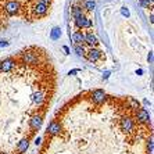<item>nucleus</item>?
Returning a JSON list of instances; mask_svg holds the SVG:
<instances>
[{
    "label": "nucleus",
    "instance_id": "2",
    "mask_svg": "<svg viewBox=\"0 0 154 154\" xmlns=\"http://www.w3.org/2000/svg\"><path fill=\"white\" fill-rule=\"evenodd\" d=\"M49 50L31 45L0 58V154H26L57 92Z\"/></svg>",
    "mask_w": 154,
    "mask_h": 154
},
{
    "label": "nucleus",
    "instance_id": "3",
    "mask_svg": "<svg viewBox=\"0 0 154 154\" xmlns=\"http://www.w3.org/2000/svg\"><path fill=\"white\" fill-rule=\"evenodd\" d=\"M53 0H0V33L17 24H35L47 18Z\"/></svg>",
    "mask_w": 154,
    "mask_h": 154
},
{
    "label": "nucleus",
    "instance_id": "1",
    "mask_svg": "<svg viewBox=\"0 0 154 154\" xmlns=\"http://www.w3.org/2000/svg\"><path fill=\"white\" fill-rule=\"evenodd\" d=\"M38 154H153V122L137 99L83 90L61 106Z\"/></svg>",
    "mask_w": 154,
    "mask_h": 154
}]
</instances>
